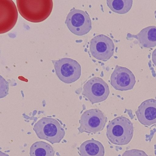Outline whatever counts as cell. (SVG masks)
I'll use <instances>...</instances> for the list:
<instances>
[{
	"label": "cell",
	"instance_id": "1",
	"mask_svg": "<svg viewBox=\"0 0 156 156\" xmlns=\"http://www.w3.org/2000/svg\"><path fill=\"white\" fill-rule=\"evenodd\" d=\"M16 3L21 16L26 20L39 23L46 20L53 8L52 0H20Z\"/></svg>",
	"mask_w": 156,
	"mask_h": 156
},
{
	"label": "cell",
	"instance_id": "2",
	"mask_svg": "<svg viewBox=\"0 0 156 156\" xmlns=\"http://www.w3.org/2000/svg\"><path fill=\"white\" fill-rule=\"evenodd\" d=\"M133 133V124L127 118L118 117L110 121L107 126L106 135L112 144L125 145L131 140Z\"/></svg>",
	"mask_w": 156,
	"mask_h": 156
},
{
	"label": "cell",
	"instance_id": "3",
	"mask_svg": "<svg viewBox=\"0 0 156 156\" xmlns=\"http://www.w3.org/2000/svg\"><path fill=\"white\" fill-rule=\"evenodd\" d=\"M33 130L37 136L53 144L59 143L64 138L65 132L57 119L43 117L34 125Z\"/></svg>",
	"mask_w": 156,
	"mask_h": 156
},
{
	"label": "cell",
	"instance_id": "4",
	"mask_svg": "<svg viewBox=\"0 0 156 156\" xmlns=\"http://www.w3.org/2000/svg\"><path fill=\"white\" fill-rule=\"evenodd\" d=\"M58 78L66 83H71L78 80L81 74V67L76 60L68 58L52 60Z\"/></svg>",
	"mask_w": 156,
	"mask_h": 156
},
{
	"label": "cell",
	"instance_id": "5",
	"mask_svg": "<svg viewBox=\"0 0 156 156\" xmlns=\"http://www.w3.org/2000/svg\"><path fill=\"white\" fill-rule=\"evenodd\" d=\"M107 121V117L101 110L96 108L89 109L82 115L80 126L78 129L80 133H95L103 129Z\"/></svg>",
	"mask_w": 156,
	"mask_h": 156
},
{
	"label": "cell",
	"instance_id": "6",
	"mask_svg": "<svg viewBox=\"0 0 156 156\" xmlns=\"http://www.w3.org/2000/svg\"><path fill=\"white\" fill-rule=\"evenodd\" d=\"M65 23L72 33L78 36L87 34L92 29L91 21L87 12L74 8L68 14Z\"/></svg>",
	"mask_w": 156,
	"mask_h": 156
},
{
	"label": "cell",
	"instance_id": "7",
	"mask_svg": "<svg viewBox=\"0 0 156 156\" xmlns=\"http://www.w3.org/2000/svg\"><path fill=\"white\" fill-rule=\"evenodd\" d=\"M109 93L105 82L101 78L94 77L84 84L82 94L93 104L105 101Z\"/></svg>",
	"mask_w": 156,
	"mask_h": 156
},
{
	"label": "cell",
	"instance_id": "8",
	"mask_svg": "<svg viewBox=\"0 0 156 156\" xmlns=\"http://www.w3.org/2000/svg\"><path fill=\"white\" fill-rule=\"evenodd\" d=\"M115 45L112 40L108 36L100 34L90 40V51L97 59L106 61L113 55Z\"/></svg>",
	"mask_w": 156,
	"mask_h": 156
},
{
	"label": "cell",
	"instance_id": "9",
	"mask_svg": "<svg viewBox=\"0 0 156 156\" xmlns=\"http://www.w3.org/2000/svg\"><path fill=\"white\" fill-rule=\"evenodd\" d=\"M136 82L135 76L130 70L118 65L111 76V85L115 90L120 91L132 89Z\"/></svg>",
	"mask_w": 156,
	"mask_h": 156
},
{
	"label": "cell",
	"instance_id": "10",
	"mask_svg": "<svg viewBox=\"0 0 156 156\" xmlns=\"http://www.w3.org/2000/svg\"><path fill=\"white\" fill-rule=\"evenodd\" d=\"M0 33L10 30L15 25L18 18L16 5L11 0H0Z\"/></svg>",
	"mask_w": 156,
	"mask_h": 156
},
{
	"label": "cell",
	"instance_id": "11",
	"mask_svg": "<svg viewBox=\"0 0 156 156\" xmlns=\"http://www.w3.org/2000/svg\"><path fill=\"white\" fill-rule=\"evenodd\" d=\"M136 114L139 122L145 126L156 123V100L151 98L143 101L138 107Z\"/></svg>",
	"mask_w": 156,
	"mask_h": 156
},
{
	"label": "cell",
	"instance_id": "12",
	"mask_svg": "<svg viewBox=\"0 0 156 156\" xmlns=\"http://www.w3.org/2000/svg\"><path fill=\"white\" fill-rule=\"evenodd\" d=\"M135 37L142 47L150 48L156 46V27L149 26L143 29Z\"/></svg>",
	"mask_w": 156,
	"mask_h": 156
},
{
	"label": "cell",
	"instance_id": "13",
	"mask_svg": "<svg viewBox=\"0 0 156 156\" xmlns=\"http://www.w3.org/2000/svg\"><path fill=\"white\" fill-rule=\"evenodd\" d=\"M79 150L81 156H104L105 154L104 148L102 144L93 139L83 142Z\"/></svg>",
	"mask_w": 156,
	"mask_h": 156
},
{
	"label": "cell",
	"instance_id": "14",
	"mask_svg": "<svg viewBox=\"0 0 156 156\" xmlns=\"http://www.w3.org/2000/svg\"><path fill=\"white\" fill-rule=\"evenodd\" d=\"M55 154L52 146L43 141L35 142L30 148V156H54Z\"/></svg>",
	"mask_w": 156,
	"mask_h": 156
},
{
	"label": "cell",
	"instance_id": "15",
	"mask_svg": "<svg viewBox=\"0 0 156 156\" xmlns=\"http://www.w3.org/2000/svg\"><path fill=\"white\" fill-rule=\"evenodd\" d=\"M107 4L112 11L120 14L128 12L133 5L132 0H107Z\"/></svg>",
	"mask_w": 156,
	"mask_h": 156
},
{
	"label": "cell",
	"instance_id": "16",
	"mask_svg": "<svg viewBox=\"0 0 156 156\" xmlns=\"http://www.w3.org/2000/svg\"><path fill=\"white\" fill-rule=\"evenodd\" d=\"M122 156H148L144 151L133 149L126 151Z\"/></svg>",
	"mask_w": 156,
	"mask_h": 156
},
{
	"label": "cell",
	"instance_id": "17",
	"mask_svg": "<svg viewBox=\"0 0 156 156\" xmlns=\"http://www.w3.org/2000/svg\"><path fill=\"white\" fill-rule=\"evenodd\" d=\"M152 62L156 67V48L153 51L152 55Z\"/></svg>",
	"mask_w": 156,
	"mask_h": 156
},
{
	"label": "cell",
	"instance_id": "18",
	"mask_svg": "<svg viewBox=\"0 0 156 156\" xmlns=\"http://www.w3.org/2000/svg\"><path fill=\"white\" fill-rule=\"evenodd\" d=\"M0 156H9L8 154L0 151Z\"/></svg>",
	"mask_w": 156,
	"mask_h": 156
},
{
	"label": "cell",
	"instance_id": "19",
	"mask_svg": "<svg viewBox=\"0 0 156 156\" xmlns=\"http://www.w3.org/2000/svg\"><path fill=\"white\" fill-rule=\"evenodd\" d=\"M155 19H156V10L155 11Z\"/></svg>",
	"mask_w": 156,
	"mask_h": 156
}]
</instances>
